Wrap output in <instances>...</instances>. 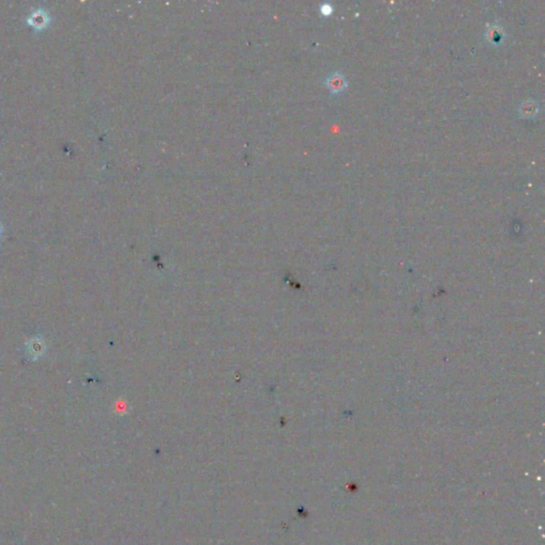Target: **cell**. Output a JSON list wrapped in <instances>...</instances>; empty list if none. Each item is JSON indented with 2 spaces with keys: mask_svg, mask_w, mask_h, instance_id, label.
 Here are the masks:
<instances>
[{
  "mask_svg": "<svg viewBox=\"0 0 545 545\" xmlns=\"http://www.w3.org/2000/svg\"><path fill=\"white\" fill-rule=\"evenodd\" d=\"M328 90L332 94H339L346 87V79L341 73H334L327 78L326 81Z\"/></svg>",
  "mask_w": 545,
  "mask_h": 545,
  "instance_id": "1",
  "label": "cell"
},
{
  "mask_svg": "<svg viewBox=\"0 0 545 545\" xmlns=\"http://www.w3.org/2000/svg\"><path fill=\"white\" fill-rule=\"evenodd\" d=\"M519 113L523 118H534L539 113V106L535 100L527 99L520 105Z\"/></svg>",
  "mask_w": 545,
  "mask_h": 545,
  "instance_id": "2",
  "label": "cell"
},
{
  "mask_svg": "<svg viewBox=\"0 0 545 545\" xmlns=\"http://www.w3.org/2000/svg\"><path fill=\"white\" fill-rule=\"evenodd\" d=\"M504 36H505L504 29L499 25H493L491 27H489L488 30L486 31L487 42L492 46L500 45L503 42Z\"/></svg>",
  "mask_w": 545,
  "mask_h": 545,
  "instance_id": "3",
  "label": "cell"
},
{
  "mask_svg": "<svg viewBox=\"0 0 545 545\" xmlns=\"http://www.w3.org/2000/svg\"><path fill=\"white\" fill-rule=\"evenodd\" d=\"M27 345H28V349L30 351V354L33 355L34 358H37V357L42 356L44 354L45 343H44V340H42L41 338L32 339L27 344Z\"/></svg>",
  "mask_w": 545,
  "mask_h": 545,
  "instance_id": "4",
  "label": "cell"
},
{
  "mask_svg": "<svg viewBox=\"0 0 545 545\" xmlns=\"http://www.w3.org/2000/svg\"><path fill=\"white\" fill-rule=\"evenodd\" d=\"M320 11L324 15H329L332 12V6L329 4H323L320 6Z\"/></svg>",
  "mask_w": 545,
  "mask_h": 545,
  "instance_id": "5",
  "label": "cell"
}]
</instances>
